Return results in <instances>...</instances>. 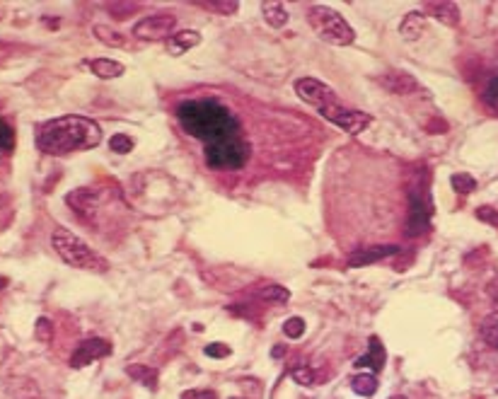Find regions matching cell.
<instances>
[{
	"mask_svg": "<svg viewBox=\"0 0 498 399\" xmlns=\"http://www.w3.org/2000/svg\"><path fill=\"white\" fill-rule=\"evenodd\" d=\"M102 140V128L87 116H58L46 121L34 133V143L46 155H68L75 150H92Z\"/></svg>",
	"mask_w": 498,
	"mask_h": 399,
	"instance_id": "1",
	"label": "cell"
},
{
	"mask_svg": "<svg viewBox=\"0 0 498 399\" xmlns=\"http://www.w3.org/2000/svg\"><path fill=\"white\" fill-rule=\"evenodd\" d=\"M177 121L189 136L206 145L239 136V124L232 111L215 99H189L177 107Z\"/></svg>",
	"mask_w": 498,
	"mask_h": 399,
	"instance_id": "2",
	"label": "cell"
},
{
	"mask_svg": "<svg viewBox=\"0 0 498 399\" xmlns=\"http://www.w3.org/2000/svg\"><path fill=\"white\" fill-rule=\"evenodd\" d=\"M51 245H54L58 257L68 266L85 269V271H107L109 269L107 259L99 252H95L83 237H78V235L66 230V227H56L54 235H51Z\"/></svg>",
	"mask_w": 498,
	"mask_h": 399,
	"instance_id": "3",
	"label": "cell"
},
{
	"mask_svg": "<svg viewBox=\"0 0 498 399\" xmlns=\"http://www.w3.org/2000/svg\"><path fill=\"white\" fill-rule=\"evenodd\" d=\"M307 25L312 27V32L317 34L322 42L334 44V46H349L353 44L356 32L334 8L327 5H312L307 10Z\"/></svg>",
	"mask_w": 498,
	"mask_h": 399,
	"instance_id": "4",
	"label": "cell"
},
{
	"mask_svg": "<svg viewBox=\"0 0 498 399\" xmlns=\"http://www.w3.org/2000/svg\"><path fill=\"white\" fill-rule=\"evenodd\" d=\"M203 157L210 169H239L249 160V143L242 136L220 140V143L206 145Z\"/></svg>",
	"mask_w": 498,
	"mask_h": 399,
	"instance_id": "5",
	"label": "cell"
},
{
	"mask_svg": "<svg viewBox=\"0 0 498 399\" xmlns=\"http://www.w3.org/2000/svg\"><path fill=\"white\" fill-rule=\"evenodd\" d=\"M433 218V201L426 186L414 184L409 189V215H407V235L409 237H419V235L429 232Z\"/></svg>",
	"mask_w": 498,
	"mask_h": 399,
	"instance_id": "6",
	"label": "cell"
},
{
	"mask_svg": "<svg viewBox=\"0 0 498 399\" xmlns=\"http://www.w3.org/2000/svg\"><path fill=\"white\" fill-rule=\"evenodd\" d=\"M317 111H319V116H324L327 121H332V124L339 126L341 131H346L349 136H358V133H363L373 124L370 114L358 111V109H349V107H344L341 102L329 104V107H322Z\"/></svg>",
	"mask_w": 498,
	"mask_h": 399,
	"instance_id": "7",
	"label": "cell"
},
{
	"mask_svg": "<svg viewBox=\"0 0 498 399\" xmlns=\"http://www.w3.org/2000/svg\"><path fill=\"white\" fill-rule=\"evenodd\" d=\"M174 25H177V17L169 13L148 15L133 25V37L143 39V42H160V39L172 37Z\"/></svg>",
	"mask_w": 498,
	"mask_h": 399,
	"instance_id": "8",
	"label": "cell"
},
{
	"mask_svg": "<svg viewBox=\"0 0 498 399\" xmlns=\"http://www.w3.org/2000/svg\"><path fill=\"white\" fill-rule=\"evenodd\" d=\"M293 90H295V95L300 97L305 104H310V107H315V109L329 107V104H336L339 102V97L334 95L332 87L324 85V83H319V80H315V78L295 80Z\"/></svg>",
	"mask_w": 498,
	"mask_h": 399,
	"instance_id": "9",
	"label": "cell"
},
{
	"mask_svg": "<svg viewBox=\"0 0 498 399\" xmlns=\"http://www.w3.org/2000/svg\"><path fill=\"white\" fill-rule=\"evenodd\" d=\"M111 354V344L107 339H99V337H92V339H83L78 346H75L73 356H70V368L80 371V368L90 366L92 361H99V358H107Z\"/></svg>",
	"mask_w": 498,
	"mask_h": 399,
	"instance_id": "10",
	"label": "cell"
},
{
	"mask_svg": "<svg viewBox=\"0 0 498 399\" xmlns=\"http://www.w3.org/2000/svg\"><path fill=\"white\" fill-rule=\"evenodd\" d=\"M66 203L78 215H83V218L92 220V218H95V213H97V206H99V191L92 189V186H83V189L70 191L68 196H66Z\"/></svg>",
	"mask_w": 498,
	"mask_h": 399,
	"instance_id": "11",
	"label": "cell"
},
{
	"mask_svg": "<svg viewBox=\"0 0 498 399\" xmlns=\"http://www.w3.org/2000/svg\"><path fill=\"white\" fill-rule=\"evenodd\" d=\"M400 252H402L400 245H368V247L356 249L353 254L349 257V266H353V269L368 266V264H375L392 254H400Z\"/></svg>",
	"mask_w": 498,
	"mask_h": 399,
	"instance_id": "12",
	"label": "cell"
},
{
	"mask_svg": "<svg viewBox=\"0 0 498 399\" xmlns=\"http://www.w3.org/2000/svg\"><path fill=\"white\" fill-rule=\"evenodd\" d=\"M378 83L383 87H387L390 92H395V95H412V92L421 90L419 80H416L414 75L404 73V70H390L383 78H378Z\"/></svg>",
	"mask_w": 498,
	"mask_h": 399,
	"instance_id": "13",
	"label": "cell"
},
{
	"mask_svg": "<svg viewBox=\"0 0 498 399\" xmlns=\"http://www.w3.org/2000/svg\"><path fill=\"white\" fill-rule=\"evenodd\" d=\"M424 17H433V20L443 22L448 27H457L460 8L450 0H431V3H424Z\"/></svg>",
	"mask_w": 498,
	"mask_h": 399,
	"instance_id": "14",
	"label": "cell"
},
{
	"mask_svg": "<svg viewBox=\"0 0 498 399\" xmlns=\"http://www.w3.org/2000/svg\"><path fill=\"white\" fill-rule=\"evenodd\" d=\"M385 361H387V351H385L383 342H380L378 337H370V351L356 358L353 366L356 368H368V371H373V373H380L385 368Z\"/></svg>",
	"mask_w": 498,
	"mask_h": 399,
	"instance_id": "15",
	"label": "cell"
},
{
	"mask_svg": "<svg viewBox=\"0 0 498 399\" xmlns=\"http://www.w3.org/2000/svg\"><path fill=\"white\" fill-rule=\"evenodd\" d=\"M198 44H201V34H198L196 29H181V32H174L172 37L167 39V54L181 56Z\"/></svg>",
	"mask_w": 498,
	"mask_h": 399,
	"instance_id": "16",
	"label": "cell"
},
{
	"mask_svg": "<svg viewBox=\"0 0 498 399\" xmlns=\"http://www.w3.org/2000/svg\"><path fill=\"white\" fill-rule=\"evenodd\" d=\"M126 375L131 380H136L138 385L148 387V390H155L157 387V371L150 366H143V363H131V366H126Z\"/></svg>",
	"mask_w": 498,
	"mask_h": 399,
	"instance_id": "17",
	"label": "cell"
},
{
	"mask_svg": "<svg viewBox=\"0 0 498 399\" xmlns=\"http://www.w3.org/2000/svg\"><path fill=\"white\" fill-rule=\"evenodd\" d=\"M90 70L102 80L121 78L124 75V66L119 61H111V58H95V61H90Z\"/></svg>",
	"mask_w": 498,
	"mask_h": 399,
	"instance_id": "18",
	"label": "cell"
},
{
	"mask_svg": "<svg viewBox=\"0 0 498 399\" xmlns=\"http://www.w3.org/2000/svg\"><path fill=\"white\" fill-rule=\"evenodd\" d=\"M400 32H402L404 39H412V42H414V39H419L421 34L426 32V17H424V13H409L402 20Z\"/></svg>",
	"mask_w": 498,
	"mask_h": 399,
	"instance_id": "19",
	"label": "cell"
},
{
	"mask_svg": "<svg viewBox=\"0 0 498 399\" xmlns=\"http://www.w3.org/2000/svg\"><path fill=\"white\" fill-rule=\"evenodd\" d=\"M261 13H264V20L268 22L271 27H285V22H288V10L283 8L281 3H276V0H271V3H264L261 5Z\"/></svg>",
	"mask_w": 498,
	"mask_h": 399,
	"instance_id": "20",
	"label": "cell"
},
{
	"mask_svg": "<svg viewBox=\"0 0 498 399\" xmlns=\"http://www.w3.org/2000/svg\"><path fill=\"white\" fill-rule=\"evenodd\" d=\"M479 334H482V342L489 346V349L498 351V313H491L484 317L482 327H479Z\"/></svg>",
	"mask_w": 498,
	"mask_h": 399,
	"instance_id": "21",
	"label": "cell"
},
{
	"mask_svg": "<svg viewBox=\"0 0 498 399\" xmlns=\"http://www.w3.org/2000/svg\"><path fill=\"white\" fill-rule=\"evenodd\" d=\"M351 390L361 397H373L375 392H378V380H375V375H370V373L356 375V378L351 380Z\"/></svg>",
	"mask_w": 498,
	"mask_h": 399,
	"instance_id": "22",
	"label": "cell"
},
{
	"mask_svg": "<svg viewBox=\"0 0 498 399\" xmlns=\"http://www.w3.org/2000/svg\"><path fill=\"white\" fill-rule=\"evenodd\" d=\"M450 186H453L455 193L467 196V193H472L474 189H477V179H474L472 174H467V172H455L453 177H450Z\"/></svg>",
	"mask_w": 498,
	"mask_h": 399,
	"instance_id": "23",
	"label": "cell"
},
{
	"mask_svg": "<svg viewBox=\"0 0 498 399\" xmlns=\"http://www.w3.org/2000/svg\"><path fill=\"white\" fill-rule=\"evenodd\" d=\"M92 32H95V37L99 39V42L107 44V46H114V49H121V46L126 44V39L121 37L119 32H114V29H109L104 25H95L92 27Z\"/></svg>",
	"mask_w": 498,
	"mask_h": 399,
	"instance_id": "24",
	"label": "cell"
},
{
	"mask_svg": "<svg viewBox=\"0 0 498 399\" xmlns=\"http://www.w3.org/2000/svg\"><path fill=\"white\" fill-rule=\"evenodd\" d=\"M259 298L261 300H268V303H288L290 300V291L288 288H283V286H264V288L259 291Z\"/></svg>",
	"mask_w": 498,
	"mask_h": 399,
	"instance_id": "25",
	"label": "cell"
},
{
	"mask_svg": "<svg viewBox=\"0 0 498 399\" xmlns=\"http://www.w3.org/2000/svg\"><path fill=\"white\" fill-rule=\"evenodd\" d=\"M196 5H201V8H206V10H213V13H218V15H232L239 10L237 0H208V3L201 0V3H196Z\"/></svg>",
	"mask_w": 498,
	"mask_h": 399,
	"instance_id": "26",
	"label": "cell"
},
{
	"mask_svg": "<svg viewBox=\"0 0 498 399\" xmlns=\"http://www.w3.org/2000/svg\"><path fill=\"white\" fill-rule=\"evenodd\" d=\"M482 97H484L486 107L494 109L496 114H498V75H494V78H491L489 83H486L484 92H482Z\"/></svg>",
	"mask_w": 498,
	"mask_h": 399,
	"instance_id": "27",
	"label": "cell"
},
{
	"mask_svg": "<svg viewBox=\"0 0 498 399\" xmlns=\"http://www.w3.org/2000/svg\"><path fill=\"white\" fill-rule=\"evenodd\" d=\"M293 375V380H295L298 385H315L317 383V375H315L312 368H307V366H295L290 371Z\"/></svg>",
	"mask_w": 498,
	"mask_h": 399,
	"instance_id": "28",
	"label": "cell"
},
{
	"mask_svg": "<svg viewBox=\"0 0 498 399\" xmlns=\"http://www.w3.org/2000/svg\"><path fill=\"white\" fill-rule=\"evenodd\" d=\"M15 148V131L5 119H0V150L10 152Z\"/></svg>",
	"mask_w": 498,
	"mask_h": 399,
	"instance_id": "29",
	"label": "cell"
},
{
	"mask_svg": "<svg viewBox=\"0 0 498 399\" xmlns=\"http://www.w3.org/2000/svg\"><path fill=\"white\" fill-rule=\"evenodd\" d=\"M283 334L288 339H300L302 334H305V320H302V317H290V320H285Z\"/></svg>",
	"mask_w": 498,
	"mask_h": 399,
	"instance_id": "30",
	"label": "cell"
},
{
	"mask_svg": "<svg viewBox=\"0 0 498 399\" xmlns=\"http://www.w3.org/2000/svg\"><path fill=\"white\" fill-rule=\"evenodd\" d=\"M109 148L114 152H119V155H126V152L133 150V140L126 136V133H116V136H111L109 140Z\"/></svg>",
	"mask_w": 498,
	"mask_h": 399,
	"instance_id": "31",
	"label": "cell"
},
{
	"mask_svg": "<svg viewBox=\"0 0 498 399\" xmlns=\"http://www.w3.org/2000/svg\"><path fill=\"white\" fill-rule=\"evenodd\" d=\"M474 215H477L479 220H484L486 225L498 227V208H494V206H482V208L474 210Z\"/></svg>",
	"mask_w": 498,
	"mask_h": 399,
	"instance_id": "32",
	"label": "cell"
},
{
	"mask_svg": "<svg viewBox=\"0 0 498 399\" xmlns=\"http://www.w3.org/2000/svg\"><path fill=\"white\" fill-rule=\"evenodd\" d=\"M51 337H54V325H51L46 317H39L37 320V339L39 342H44V344H49Z\"/></svg>",
	"mask_w": 498,
	"mask_h": 399,
	"instance_id": "33",
	"label": "cell"
},
{
	"mask_svg": "<svg viewBox=\"0 0 498 399\" xmlns=\"http://www.w3.org/2000/svg\"><path fill=\"white\" fill-rule=\"evenodd\" d=\"M203 354L210 356V358H225V356H230V346H225V344H208L206 349H203Z\"/></svg>",
	"mask_w": 498,
	"mask_h": 399,
	"instance_id": "34",
	"label": "cell"
},
{
	"mask_svg": "<svg viewBox=\"0 0 498 399\" xmlns=\"http://www.w3.org/2000/svg\"><path fill=\"white\" fill-rule=\"evenodd\" d=\"M179 399H215V392L210 390H186Z\"/></svg>",
	"mask_w": 498,
	"mask_h": 399,
	"instance_id": "35",
	"label": "cell"
},
{
	"mask_svg": "<svg viewBox=\"0 0 498 399\" xmlns=\"http://www.w3.org/2000/svg\"><path fill=\"white\" fill-rule=\"evenodd\" d=\"M390 399H407V397H404V395H395V397H390Z\"/></svg>",
	"mask_w": 498,
	"mask_h": 399,
	"instance_id": "36",
	"label": "cell"
},
{
	"mask_svg": "<svg viewBox=\"0 0 498 399\" xmlns=\"http://www.w3.org/2000/svg\"><path fill=\"white\" fill-rule=\"evenodd\" d=\"M3 286H5V279H0V288H3Z\"/></svg>",
	"mask_w": 498,
	"mask_h": 399,
	"instance_id": "37",
	"label": "cell"
},
{
	"mask_svg": "<svg viewBox=\"0 0 498 399\" xmlns=\"http://www.w3.org/2000/svg\"><path fill=\"white\" fill-rule=\"evenodd\" d=\"M235 399H242V397H235Z\"/></svg>",
	"mask_w": 498,
	"mask_h": 399,
	"instance_id": "38",
	"label": "cell"
}]
</instances>
